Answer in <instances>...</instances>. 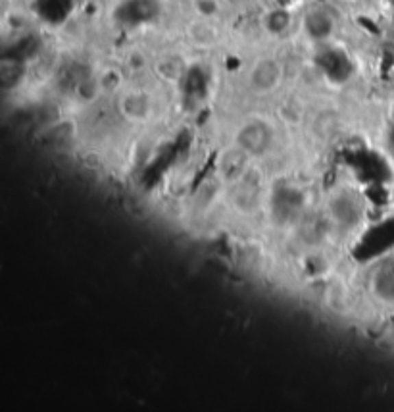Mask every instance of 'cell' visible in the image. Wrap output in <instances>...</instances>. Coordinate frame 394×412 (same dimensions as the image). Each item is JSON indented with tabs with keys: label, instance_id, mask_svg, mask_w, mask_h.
<instances>
[{
	"label": "cell",
	"instance_id": "cell-9",
	"mask_svg": "<svg viewBox=\"0 0 394 412\" xmlns=\"http://www.w3.org/2000/svg\"><path fill=\"white\" fill-rule=\"evenodd\" d=\"M291 25V16L286 10H273L269 12V16L266 18V27L271 33H283L286 31V27Z\"/></svg>",
	"mask_w": 394,
	"mask_h": 412
},
{
	"label": "cell",
	"instance_id": "cell-2",
	"mask_svg": "<svg viewBox=\"0 0 394 412\" xmlns=\"http://www.w3.org/2000/svg\"><path fill=\"white\" fill-rule=\"evenodd\" d=\"M248 162H250V156L238 145L227 149L219 156V164H217L221 180L227 183H238L241 180H245L248 171Z\"/></svg>",
	"mask_w": 394,
	"mask_h": 412
},
{
	"label": "cell",
	"instance_id": "cell-1",
	"mask_svg": "<svg viewBox=\"0 0 394 412\" xmlns=\"http://www.w3.org/2000/svg\"><path fill=\"white\" fill-rule=\"evenodd\" d=\"M273 143V131L266 121L252 120L245 123L236 133L235 145H238L250 158L264 156Z\"/></svg>",
	"mask_w": 394,
	"mask_h": 412
},
{
	"label": "cell",
	"instance_id": "cell-7",
	"mask_svg": "<svg viewBox=\"0 0 394 412\" xmlns=\"http://www.w3.org/2000/svg\"><path fill=\"white\" fill-rule=\"evenodd\" d=\"M333 214H335L336 221H341V223H354L360 218V208L356 206V202L350 197L343 195L333 202Z\"/></svg>",
	"mask_w": 394,
	"mask_h": 412
},
{
	"label": "cell",
	"instance_id": "cell-3",
	"mask_svg": "<svg viewBox=\"0 0 394 412\" xmlns=\"http://www.w3.org/2000/svg\"><path fill=\"white\" fill-rule=\"evenodd\" d=\"M281 64L273 58H262L250 71V85L258 93H269L281 81Z\"/></svg>",
	"mask_w": 394,
	"mask_h": 412
},
{
	"label": "cell",
	"instance_id": "cell-5",
	"mask_svg": "<svg viewBox=\"0 0 394 412\" xmlns=\"http://www.w3.org/2000/svg\"><path fill=\"white\" fill-rule=\"evenodd\" d=\"M119 110L129 120H145L150 114V101L140 93H129L119 102Z\"/></svg>",
	"mask_w": 394,
	"mask_h": 412
},
{
	"label": "cell",
	"instance_id": "cell-6",
	"mask_svg": "<svg viewBox=\"0 0 394 412\" xmlns=\"http://www.w3.org/2000/svg\"><path fill=\"white\" fill-rule=\"evenodd\" d=\"M331 31H333V20L325 12L314 10L310 16H306V33L312 39H325Z\"/></svg>",
	"mask_w": 394,
	"mask_h": 412
},
{
	"label": "cell",
	"instance_id": "cell-8",
	"mask_svg": "<svg viewBox=\"0 0 394 412\" xmlns=\"http://www.w3.org/2000/svg\"><path fill=\"white\" fill-rule=\"evenodd\" d=\"M238 185V183H235ZM258 199H260V193L256 187L252 185H238V189L235 193V206L236 208H243V210H252L256 208Z\"/></svg>",
	"mask_w": 394,
	"mask_h": 412
},
{
	"label": "cell",
	"instance_id": "cell-4",
	"mask_svg": "<svg viewBox=\"0 0 394 412\" xmlns=\"http://www.w3.org/2000/svg\"><path fill=\"white\" fill-rule=\"evenodd\" d=\"M373 293L377 299L394 302V264H384L373 274Z\"/></svg>",
	"mask_w": 394,
	"mask_h": 412
}]
</instances>
